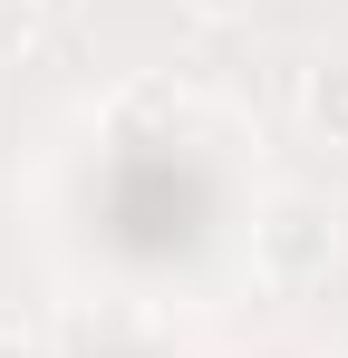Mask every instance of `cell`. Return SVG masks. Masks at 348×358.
Wrapping results in <instances>:
<instances>
[{
	"label": "cell",
	"mask_w": 348,
	"mask_h": 358,
	"mask_svg": "<svg viewBox=\"0 0 348 358\" xmlns=\"http://www.w3.org/2000/svg\"><path fill=\"white\" fill-rule=\"evenodd\" d=\"M252 271L271 291H319L339 271V203L310 194V184H281L261 213H252Z\"/></svg>",
	"instance_id": "obj_1"
},
{
	"label": "cell",
	"mask_w": 348,
	"mask_h": 358,
	"mask_svg": "<svg viewBox=\"0 0 348 358\" xmlns=\"http://www.w3.org/2000/svg\"><path fill=\"white\" fill-rule=\"evenodd\" d=\"M310 126L329 136V145H348V59H329V68H310Z\"/></svg>",
	"instance_id": "obj_2"
},
{
	"label": "cell",
	"mask_w": 348,
	"mask_h": 358,
	"mask_svg": "<svg viewBox=\"0 0 348 358\" xmlns=\"http://www.w3.org/2000/svg\"><path fill=\"white\" fill-rule=\"evenodd\" d=\"M29 29H39V0H0V59H20Z\"/></svg>",
	"instance_id": "obj_3"
},
{
	"label": "cell",
	"mask_w": 348,
	"mask_h": 358,
	"mask_svg": "<svg viewBox=\"0 0 348 358\" xmlns=\"http://www.w3.org/2000/svg\"><path fill=\"white\" fill-rule=\"evenodd\" d=\"M0 358H58L49 339H29V329H0Z\"/></svg>",
	"instance_id": "obj_4"
},
{
	"label": "cell",
	"mask_w": 348,
	"mask_h": 358,
	"mask_svg": "<svg viewBox=\"0 0 348 358\" xmlns=\"http://www.w3.org/2000/svg\"><path fill=\"white\" fill-rule=\"evenodd\" d=\"M194 10H203V20H232V10H252V0H194Z\"/></svg>",
	"instance_id": "obj_5"
}]
</instances>
